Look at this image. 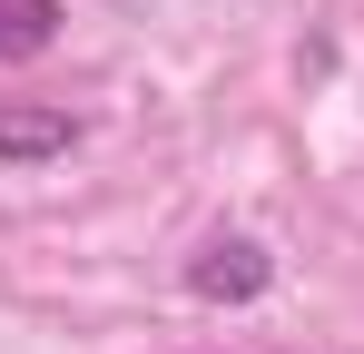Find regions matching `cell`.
Returning a JSON list of instances; mask_svg holds the SVG:
<instances>
[{"label":"cell","instance_id":"1","mask_svg":"<svg viewBox=\"0 0 364 354\" xmlns=\"http://www.w3.org/2000/svg\"><path fill=\"white\" fill-rule=\"evenodd\" d=\"M266 286H276V256H266L256 236H207V246L187 256V295H197V305H256Z\"/></svg>","mask_w":364,"mask_h":354},{"label":"cell","instance_id":"2","mask_svg":"<svg viewBox=\"0 0 364 354\" xmlns=\"http://www.w3.org/2000/svg\"><path fill=\"white\" fill-rule=\"evenodd\" d=\"M79 148V118L40 109V99H10L0 109V168H40V158H69Z\"/></svg>","mask_w":364,"mask_h":354},{"label":"cell","instance_id":"3","mask_svg":"<svg viewBox=\"0 0 364 354\" xmlns=\"http://www.w3.org/2000/svg\"><path fill=\"white\" fill-rule=\"evenodd\" d=\"M60 40V0H0V59H40Z\"/></svg>","mask_w":364,"mask_h":354}]
</instances>
